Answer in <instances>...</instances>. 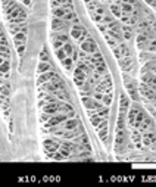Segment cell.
Segmentation results:
<instances>
[{
    "instance_id": "ffe728a7",
    "label": "cell",
    "mask_w": 156,
    "mask_h": 187,
    "mask_svg": "<svg viewBox=\"0 0 156 187\" xmlns=\"http://www.w3.org/2000/svg\"><path fill=\"white\" fill-rule=\"evenodd\" d=\"M121 66H122L125 71H130V69H131V66H133V59H131V58H127L125 61H122V62H121Z\"/></svg>"
},
{
    "instance_id": "8992f818",
    "label": "cell",
    "mask_w": 156,
    "mask_h": 187,
    "mask_svg": "<svg viewBox=\"0 0 156 187\" xmlns=\"http://www.w3.org/2000/svg\"><path fill=\"white\" fill-rule=\"evenodd\" d=\"M68 119V116H66V113H58L56 116L53 115V116H50V119H49V122H47V127H56V125H59L61 122H63V121H66Z\"/></svg>"
},
{
    "instance_id": "8d00e7d4",
    "label": "cell",
    "mask_w": 156,
    "mask_h": 187,
    "mask_svg": "<svg viewBox=\"0 0 156 187\" xmlns=\"http://www.w3.org/2000/svg\"><path fill=\"white\" fill-rule=\"evenodd\" d=\"M1 64H3V58L0 56V65H1Z\"/></svg>"
},
{
    "instance_id": "e0dca14e",
    "label": "cell",
    "mask_w": 156,
    "mask_h": 187,
    "mask_svg": "<svg viewBox=\"0 0 156 187\" xmlns=\"http://www.w3.org/2000/svg\"><path fill=\"white\" fill-rule=\"evenodd\" d=\"M62 49H63V52L66 53V56H72V53H74V46H72V44H71L69 41L63 43Z\"/></svg>"
},
{
    "instance_id": "9c48e42d",
    "label": "cell",
    "mask_w": 156,
    "mask_h": 187,
    "mask_svg": "<svg viewBox=\"0 0 156 187\" xmlns=\"http://www.w3.org/2000/svg\"><path fill=\"white\" fill-rule=\"evenodd\" d=\"M1 1H3V9H4L6 15H9V13L18 6V3H16L15 0H1Z\"/></svg>"
},
{
    "instance_id": "d590c367",
    "label": "cell",
    "mask_w": 156,
    "mask_h": 187,
    "mask_svg": "<svg viewBox=\"0 0 156 187\" xmlns=\"http://www.w3.org/2000/svg\"><path fill=\"white\" fill-rule=\"evenodd\" d=\"M22 1H24V4H27V6L31 4V0H22Z\"/></svg>"
},
{
    "instance_id": "7a4b0ae2",
    "label": "cell",
    "mask_w": 156,
    "mask_h": 187,
    "mask_svg": "<svg viewBox=\"0 0 156 187\" xmlns=\"http://www.w3.org/2000/svg\"><path fill=\"white\" fill-rule=\"evenodd\" d=\"M71 36H72V38H75V40H78V41H84L85 38H87V31L79 25V24H75L72 28H71Z\"/></svg>"
},
{
    "instance_id": "7402d4cb",
    "label": "cell",
    "mask_w": 156,
    "mask_h": 187,
    "mask_svg": "<svg viewBox=\"0 0 156 187\" xmlns=\"http://www.w3.org/2000/svg\"><path fill=\"white\" fill-rule=\"evenodd\" d=\"M103 119H105V118H102V116H99V115H94V113L91 115V124H93L94 127H97V125H99Z\"/></svg>"
},
{
    "instance_id": "8fae6325",
    "label": "cell",
    "mask_w": 156,
    "mask_h": 187,
    "mask_svg": "<svg viewBox=\"0 0 156 187\" xmlns=\"http://www.w3.org/2000/svg\"><path fill=\"white\" fill-rule=\"evenodd\" d=\"M56 74L53 72V71H47V72H44V74H40L39 77V84H44V83H47V81H50L52 78H55Z\"/></svg>"
},
{
    "instance_id": "603a6c76",
    "label": "cell",
    "mask_w": 156,
    "mask_h": 187,
    "mask_svg": "<svg viewBox=\"0 0 156 187\" xmlns=\"http://www.w3.org/2000/svg\"><path fill=\"white\" fill-rule=\"evenodd\" d=\"M111 10H112V13H114L115 16L121 18V15H122V13H121V7H119L118 4H112V6H111Z\"/></svg>"
},
{
    "instance_id": "cb8c5ba5",
    "label": "cell",
    "mask_w": 156,
    "mask_h": 187,
    "mask_svg": "<svg viewBox=\"0 0 156 187\" xmlns=\"http://www.w3.org/2000/svg\"><path fill=\"white\" fill-rule=\"evenodd\" d=\"M97 115L102 116V118H106L109 115V109L108 108H100V109H97Z\"/></svg>"
},
{
    "instance_id": "836d02e7",
    "label": "cell",
    "mask_w": 156,
    "mask_h": 187,
    "mask_svg": "<svg viewBox=\"0 0 156 187\" xmlns=\"http://www.w3.org/2000/svg\"><path fill=\"white\" fill-rule=\"evenodd\" d=\"M133 140H134L136 143H139V142H140V134H139L137 131H134V133H133Z\"/></svg>"
},
{
    "instance_id": "ba28073f",
    "label": "cell",
    "mask_w": 156,
    "mask_h": 187,
    "mask_svg": "<svg viewBox=\"0 0 156 187\" xmlns=\"http://www.w3.org/2000/svg\"><path fill=\"white\" fill-rule=\"evenodd\" d=\"M65 27H66L65 19H62V18H53V21H52V28H53L55 31H62Z\"/></svg>"
},
{
    "instance_id": "52a82bcc",
    "label": "cell",
    "mask_w": 156,
    "mask_h": 187,
    "mask_svg": "<svg viewBox=\"0 0 156 187\" xmlns=\"http://www.w3.org/2000/svg\"><path fill=\"white\" fill-rule=\"evenodd\" d=\"M85 72L81 69V68H77L75 69V72H74V81H75V84H77L78 87H82L84 85V83H85Z\"/></svg>"
},
{
    "instance_id": "4dcf8cb0",
    "label": "cell",
    "mask_w": 156,
    "mask_h": 187,
    "mask_svg": "<svg viewBox=\"0 0 156 187\" xmlns=\"http://www.w3.org/2000/svg\"><path fill=\"white\" fill-rule=\"evenodd\" d=\"M122 31H124L125 38H131V28H130V27H124V28H122Z\"/></svg>"
},
{
    "instance_id": "1f68e13d",
    "label": "cell",
    "mask_w": 156,
    "mask_h": 187,
    "mask_svg": "<svg viewBox=\"0 0 156 187\" xmlns=\"http://www.w3.org/2000/svg\"><path fill=\"white\" fill-rule=\"evenodd\" d=\"M106 41H108V44H109V46H111L112 49H114V47L117 46V43H115V40H112V38H111V36H109V34H106Z\"/></svg>"
},
{
    "instance_id": "d4e9b609",
    "label": "cell",
    "mask_w": 156,
    "mask_h": 187,
    "mask_svg": "<svg viewBox=\"0 0 156 187\" xmlns=\"http://www.w3.org/2000/svg\"><path fill=\"white\" fill-rule=\"evenodd\" d=\"M56 56L59 58V61H63V59L66 58V53H65V52H63V49L61 47V49H58V50H56Z\"/></svg>"
},
{
    "instance_id": "d6a6232c",
    "label": "cell",
    "mask_w": 156,
    "mask_h": 187,
    "mask_svg": "<svg viewBox=\"0 0 156 187\" xmlns=\"http://www.w3.org/2000/svg\"><path fill=\"white\" fill-rule=\"evenodd\" d=\"M55 38L61 40L62 43H66L68 41V36H65V34H58V36H55Z\"/></svg>"
},
{
    "instance_id": "83f0119b",
    "label": "cell",
    "mask_w": 156,
    "mask_h": 187,
    "mask_svg": "<svg viewBox=\"0 0 156 187\" xmlns=\"http://www.w3.org/2000/svg\"><path fill=\"white\" fill-rule=\"evenodd\" d=\"M40 61H41V62H47V61H49V53H47L46 50H43V52L40 53Z\"/></svg>"
},
{
    "instance_id": "ac0fdd59",
    "label": "cell",
    "mask_w": 156,
    "mask_h": 187,
    "mask_svg": "<svg viewBox=\"0 0 156 187\" xmlns=\"http://www.w3.org/2000/svg\"><path fill=\"white\" fill-rule=\"evenodd\" d=\"M0 56H1L3 59H9V58H10V52H9V47H7V46L0 44Z\"/></svg>"
},
{
    "instance_id": "d6986e66",
    "label": "cell",
    "mask_w": 156,
    "mask_h": 187,
    "mask_svg": "<svg viewBox=\"0 0 156 187\" xmlns=\"http://www.w3.org/2000/svg\"><path fill=\"white\" fill-rule=\"evenodd\" d=\"M61 62H62V65H63V68H65V69L71 71V68H72V62H74V61H72V58L66 56V58H65L63 61H61Z\"/></svg>"
},
{
    "instance_id": "5bb4252c",
    "label": "cell",
    "mask_w": 156,
    "mask_h": 187,
    "mask_svg": "<svg viewBox=\"0 0 156 187\" xmlns=\"http://www.w3.org/2000/svg\"><path fill=\"white\" fill-rule=\"evenodd\" d=\"M9 69H10V64H9V59H4L3 61V64L0 65V74L3 75H9Z\"/></svg>"
},
{
    "instance_id": "74e56055",
    "label": "cell",
    "mask_w": 156,
    "mask_h": 187,
    "mask_svg": "<svg viewBox=\"0 0 156 187\" xmlns=\"http://www.w3.org/2000/svg\"><path fill=\"white\" fill-rule=\"evenodd\" d=\"M153 30H155V33H156V22L153 24Z\"/></svg>"
},
{
    "instance_id": "4316f807",
    "label": "cell",
    "mask_w": 156,
    "mask_h": 187,
    "mask_svg": "<svg viewBox=\"0 0 156 187\" xmlns=\"http://www.w3.org/2000/svg\"><path fill=\"white\" fill-rule=\"evenodd\" d=\"M111 102H112V94H111V93H108L106 96H103V99H102V103H105V105L108 106V105H111Z\"/></svg>"
},
{
    "instance_id": "484cf974",
    "label": "cell",
    "mask_w": 156,
    "mask_h": 187,
    "mask_svg": "<svg viewBox=\"0 0 156 187\" xmlns=\"http://www.w3.org/2000/svg\"><path fill=\"white\" fill-rule=\"evenodd\" d=\"M96 71H97V74H102V72H106V65H105V62H102V64L96 65Z\"/></svg>"
},
{
    "instance_id": "277c9868",
    "label": "cell",
    "mask_w": 156,
    "mask_h": 187,
    "mask_svg": "<svg viewBox=\"0 0 156 187\" xmlns=\"http://www.w3.org/2000/svg\"><path fill=\"white\" fill-rule=\"evenodd\" d=\"M61 111V103L59 102H52V103H47L43 106V112L49 113V115H55V113H59Z\"/></svg>"
},
{
    "instance_id": "6da1fadb",
    "label": "cell",
    "mask_w": 156,
    "mask_h": 187,
    "mask_svg": "<svg viewBox=\"0 0 156 187\" xmlns=\"http://www.w3.org/2000/svg\"><path fill=\"white\" fill-rule=\"evenodd\" d=\"M81 50L85 52V53H90V55L91 53H96L97 52V44H96V41L91 37H87L81 43Z\"/></svg>"
},
{
    "instance_id": "4fadbf2b",
    "label": "cell",
    "mask_w": 156,
    "mask_h": 187,
    "mask_svg": "<svg viewBox=\"0 0 156 187\" xmlns=\"http://www.w3.org/2000/svg\"><path fill=\"white\" fill-rule=\"evenodd\" d=\"M147 43H149V38L146 34H140L139 37H137V46L140 47V49H144L146 46H147Z\"/></svg>"
},
{
    "instance_id": "2e32d148",
    "label": "cell",
    "mask_w": 156,
    "mask_h": 187,
    "mask_svg": "<svg viewBox=\"0 0 156 187\" xmlns=\"http://www.w3.org/2000/svg\"><path fill=\"white\" fill-rule=\"evenodd\" d=\"M52 68H50V65L47 64V62H40L39 66H37V72L39 74H44V72H47V71H50Z\"/></svg>"
},
{
    "instance_id": "e575fe53",
    "label": "cell",
    "mask_w": 156,
    "mask_h": 187,
    "mask_svg": "<svg viewBox=\"0 0 156 187\" xmlns=\"http://www.w3.org/2000/svg\"><path fill=\"white\" fill-rule=\"evenodd\" d=\"M94 99L102 102V99H103V93H102V94H100V93H96V94H94Z\"/></svg>"
},
{
    "instance_id": "f1b7e54d",
    "label": "cell",
    "mask_w": 156,
    "mask_h": 187,
    "mask_svg": "<svg viewBox=\"0 0 156 187\" xmlns=\"http://www.w3.org/2000/svg\"><path fill=\"white\" fill-rule=\"evenodd\" d=\"M62 46H63V43H62L61 40H58V38H53V47H55L56 50H58V49H61Z\"/></svg>"
},
{
    "instance_id": "7c38bea8",
    "label": "cell",
    "mask_w": 156,
    "mask_h": 187,
    "mask_svg": "<svg viewBox=\"0 0 156 187\" xmlns=\"http://www.w3.org/2000/svg\"><path fill=\"white\" fill-rule=\"evenodd\" d=\"M78 119H75V118H71V119H66L65 122H63V128L65 130H74V128H77L78 127Z\"/></svg>"
},
{
    "instance_id": "30bf717a",
    "label": "cell",
    "mask_w": 156,
    "mask_h": 187,
    "mask_svg": "<svg viewBox=\"0 0 156 187\" xmlns=\"http://www.w3.org/2000/svg\"><path fill=\"white\" fill-rule=\"evenodd\" d=\"M25 34H27V33H16V34H15L13 41H15V46H16V47L25 46V41H27V36H25Z\"/></svg>"
},
{
    "instance_id": "3957f363",
    "label": "cell",
    "mask_w": 156,
    "mask_h": 187,
    "mask_svg": "<svg viewBox=\"0 0 156 187\" xmlns=\"http://www.w3.org/2000/svg\"><path fill=\"white\" fill-rule=\"evenodd\" d=\"M44 149L46 152L49 153V155H52V153H55V152H58V149L61 148V143L58 142V140H52V139H47V140H44Z\"/></svg>"
},
{
    "instance_id": "9a60e30c",
    "label": "cell",
    "mask_w": 156,
    "mask_h": 187,
    "mask_svg": "<svg viewBox=\"0 0 156 187\" xmlns=\"http://www.w3.org/2000/svg\"><path fill=\"white\" fill-rule=\"evenodd\" d=\"M143 140H144V145H147V146H150V145H153L156 140L155 134L153 133H146L144 134V137H143Z\"/></svg>"
},
{
    "instance_id": "5b68a950",
    "label": "cell",
    "mask_w": 156,
    "mask_h": 187,
    "mask_svg": "<svg viewBox=\"0 0 156 187\" xmlns=\"http://www.w3.org/2000/svg\"><path fill=\"white\" fill-rule=\"evenodd\" d=\"M82 103L90 111H94V109H100L102 108V103L100 102H97L96 99H90V97H82Z\"/></svg>"
},
{
    "instance_id": "f546056e",
    "label": "cell",
    "mask_w": 156,
    "mask_h": 187,
    "mask_svg": "<svg viewBox=\"0 0 156 187\" xmlns=\"http://www.w3.org/2000/svg\"><path fill=\"white\" fill-rule=\"evenodd\" d=\"M71 0H53V6H56V7H59V6H62V4H65V3H69Z\"/></svg>"
},
{
    "instance_id": "44dd1931",
    "label": "cell",
    "mask_w": 156,
    "mask_h": 187,
    "mask_svg": "<svg viewBox=\"0 0 156 187\" xmlns=\"http://www.w3.org/2000/svg\"><path fill=\"white\" fill-rule=\"evenodd\" d=\"M121 10H122L124 13H128V15H130V13H133V4H131V3H125V1H124V3H122V6H121Z\"/></svg>"
}]
</instances>
